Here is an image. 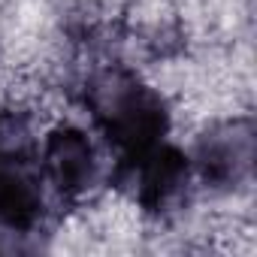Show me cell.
Instances as JSON below:
<instances>
[{
  "mask_svg": "<svg viewBox=\"0 0 257 257\" xmlns=\"http://www.w3.org/2000/svg\"><path fill=\"white\" fill-rule=\"evenodd\" d=\"M88 109L124 164L161 146L170 124L164 100L121 67H109L88 82Z\"/></svg>",
  "mask_w": 257,
  "mask_h": 257,
  "instance_id": "6da1fadb",
  "label": "cell"
},
{
  "mask_svg": "<svg viewBox=\"0 0 257 257\" xmlns=\"http://www.w3.org/2000/svg\"><path fill=\"white\" fill-rule=\"evenodd\" d=\"M194 164L206 185L215 188H236L242 179L251 176L254 164V127L248 118L224 121L197 143Z\"/></svg>",
  "mask_w": 257,
  "mask_h": 257,
  "instance_id": "7a4b0ae2",
  "label": "cell"
},
{
  "mask_svg": "<svg viewBox=\"0 0 257 257\" xmlns=\"http://www.w3.org/2000/svg\"><path fill=\"white\" fill-rule=\"evenodd\" d=\"M43 167L52 185L64 197L85 194L97 176V155L91 140L79 127H58L46 137L43 146Z\"/></svg>",
  "mask_w": 257,
  "mask_h": 257,
  "instance_id": "3957f363",
  "label": "cell"
},
{
  "mask_svg": "<svg viewBox=\"0 0 257 257\" xmlns=\"http://www.w3.org/2000/svg\"><path fill=\"white\" fill-rule=\"evenodd\" d=\"M134 176V194L143 209L149 212H164L173 200L182 197L188 185V158L179 149L170 146H155L143 158L124 164Z\"/></svg>",
  "mask_w": 257,
  "mask_h": 257,
  "instance_id": "277c9868",
  "label": "cell"
},
{
  "mask_svg": "<svg viewBox=\"0 0 257 257\" xmlns=\"http://www.w3.org/2000/svg\"><path fill=\"white\" fill-rule=\"evenodd\" d=\"M37 158L34 131L25 112L0 109V170L7 167H31Z\"/></svg>",
  "mask_w": 257,
  "mask_h": 257,
  "instance_id": "5b68a950",
  "label": "cell"
}]
</instances>
